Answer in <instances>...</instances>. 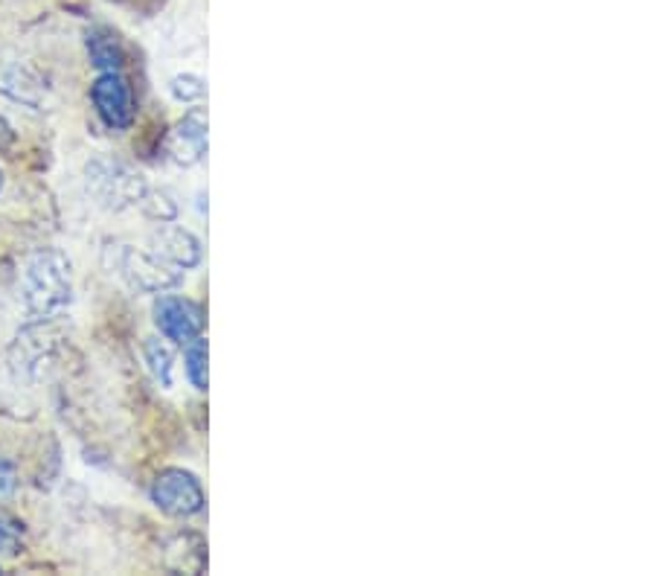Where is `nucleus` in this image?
Segmentation results:
<instances>
[{
    "label": "nucleus",
    "mask_w": 654,
    "mask_h": 576,
    "mask_svg": "<svg viewBox=\"0 0 654 576\" xmlns=\"http://www.w3.org/2000/svg\"><path fill=\"white\" fill-rule=\"evenodd\" d=\"M23 297L39 318L62 312L70 304V263L62 250H41L27 263Z\"/></svg>",
    "instance_id": "nucleus-1"
},
{
    "label": "nucleus",
    "mask_w": 654,
    "mask_h": 576,
    "mask_svg": "<svg viewBox=\"0 0 654 576\" xmlns=\"http://www.w3.org/2000/svg\"><path fill=\"white\" fill-rule=\"evenodd\" d=\"M88 187L105 207H116V210L140 204L149 193L143 175L116 164V161H102V157L88 166Z\"/></svg>",
    "instance_id": "nucleus-2"
},
{
    "label": "nucleus",
    "mask_w": 654,
    "mask_h": 576,
    "mask_svg": "<svg viewBox=\"0 0 654 576\" xmlns=\"http://www.w3.org/2000/svg\"><path fill=\"white\" fill-rule=\"evenodd\" d=\"M152 501L166 515L190 518V515H198L204 510V490H201L198 477L184 472V469H166L154 477Z\"/></svg>",
    "instance_id": "nucleus-3"
},
{
    "label": "nucleus",
    "mask_w": 654,
    "mask_h": 576,
    "mask_svg": "<svg viewBox=\"0 0 654 576\" xmlns=\"http://www.w3.org/2000/svg\"><path fill=\"white\" fill-rule=\"evenodd\" d=\"M91 100L100 111L102 123L114 132H123L134 123V100L120 73H100L91 88Z\"/></svg>",
    "instance_id": "nucleus-4"
},
{
    "label": "nucleus",
    "mask_w": 654,
    "mask_h": 576,
    "mask_svg": "<svg viewBox=\"0 0 654 576\" xmlns=\"http://www.w3.org/2000/svg\"><path fill=\"white\" fill-rule=\"evenodd\" d=\"M154 323L170 341L184 343V347L193 338H198L201 329H204V318H201L198 306L175 295H163L154 304Z\"/></svg>",
    "instance_id": "nucleus-5"
},
{
    "label": "nucleus",
    "mask_w": 654,
    "mask_h": 576,
    "mask_svg": "<svg viewBox=\"0 0 654 576\" xmlns=\"http://www.w3.org/2000/svg\"><path fill=\"white\" fill-rule=\"evenodd\" d=\"M123 274L129 277L131 286L143 288V291H166L181 282V268L166 265L154 254H137V250H123Z\"/></svg>",
    "instance_id": "nucleus-6"
},
{
    "label": "nucleus",
    "mask_w": 654,
    "mask_h": 576,
    "mask_svg": "<svg viewBox=\"0 0 654 576\" xmlns=\"http://www.w3.org/2000/svg\"><path fill=\"white\" fill-rule=\"evenodd\" d=\"M166 152L175 164L193 166L198 164L204 152H207V114L201 109H193L181 123L175 125V132L166 141Z\"/></svg>",
    "instance_id": "nucleus-7"
},
{
    "label": "nucleus",
    "mask_w": 654,
    "mask_h": 576,
    "mask_svg": "<svg viewBox=\"0 0 654 576\" xmlns=\"http://www.w3.org/2000/svg\"><path fill=\"white\" fill-rule=\"evenodd\" d=\"M152 254L175 268H193L201 259V245L184 227L166 225L152 234Z\"/></svg>",
    "instance_id": "nucleus-8"
},
{
    "label": "nucleus",
    "mask_w": 654,
    "mask_h": 576,
    "mask_svg": "<svg viewBox=\"0 0 654 576\" xmlns=\"http://www.w3.org/2000/svg\"><path fill=\"white\" fill-rule=\"evenodd\" d=\"M0 91L12 100L27 102V105H39L41 100L39 79L32 76L21 62H0Z\"/></svg>",
    "instance_id": "nucleus-9"
},
{
    "label": "nucleus",
    "mask_w": 654,
    "mask_h": 576,
    "mask_svg": "<svg viewBox=\"0 0 654 576\" xmlns=\"http://www.w3.org/2000/svg\"><path fill=\"white\" fill-rule=\"evenodd\" d=\"M88 55H91V64L100 73H120V68H123V50L109 32H91L88 35Z\"/></svg>",
    "instance_id": "nucleus-10"
},
{
    "label": "nucleus",
    "mask_w": 654,
    "mask_h": 576,
    "mask_svg": "<svg viewBox=\"0 0 654 576\" xmlns=\"http://www.w3.org/2000/svg\"><path fill=\"white\" fill-rule=\"evenodd\" d=\"M146 361L152 376L161 382V388H172V367H175V352L161 338H149L146 341Z\"/></svg>",
    "instance_id": "nucleus-11"
},
{
    "label": "nucleus",
    "mask_w": 654,
    "mask_h": 576,
    "mask_svg": "<svg viewBox=\"0 0 654 576\" xmlns=\"http://www.w3.org/2000/svg\"><path fill=\"white\" fill-rule=\"evenodd\" d=\"M186 376L193 382L195 390H207V341L204 338H193L186 343Z\"/></svg>",
    "instance_id": "nucleus-12"
},
{
    "label": "nucleus",
    "mask_w": 654,
    "mask_h": 576,
    "mask_svg": "<svg viewBox=\"0 0 654 576\" xmlns=\"http://www.w3.org/2000/svg\"><path fill=\"white\" fill-rule=\"evenodd\" d=\"M21 547H23V524L18 522L16 515H9L0 510V553L16 556Z\"/></svg>",
    "instance_id": "nucleus-13"
},
{
    "label": "nucleus",
    "mask_w": 654,
    "mask_h": 576,
    "mask_svg": "<svg viewBox=\"0 0 654 576\" xmlns=\"http://www.w3.org/2000/svg\"><path fill=\"white\" fill-rule=\"evenodd\" d=\"M170 91L177 102H195L204 96L207 88H204V79L193 76V73H181V76H175L170 82Z\"/></svg>",
    "instance_id": "nucleus-14"
},
{
    "label": "nucleus",
    "mask_w": 654,
    "mask_h": 576,
    "mask_svg": "<svg viewBox=\"0 0 654 576\" xmlns=\"http://www.w3.org/2000/svg\"><path fill=\"white\" fill-rule=\"evenodd\" d=\"M16 486H18L16 466H12L9 460H0V498H3V495H12Z\"/></svg>",
    "instance_id": "nucleus-15"
},
{
    "label": "nucleus",
    "mask_w": 654,
    "mask_h": 576,
    "mask_svg": "<svg viewBox=\"0 0 654 576\" xmlns=\"http://www.w3.org/2000/svg\"><path fill=\"white\" fill-rule=\"evenodd\" d=\"M12 141H16V132H12V125H9L7 120L0 117V148H7Z\"/></svg>",
    "instance_id": "nucleus-16"
},
{
    "label": "nucleus",
    "mask_w": 654,
    "mask_h": 576,
    "mask_svg": "<svg viewBox=\"0 0 654 576\" xmlns=\"http://www.w3.org/2000/svg\"><path fill=\"white\" fill-rule=\"evenodd\" d=\"M0 189H3V172H0Z\"/></svg>",
    "instance_id": "nucleus-17"
}]
</instances>
